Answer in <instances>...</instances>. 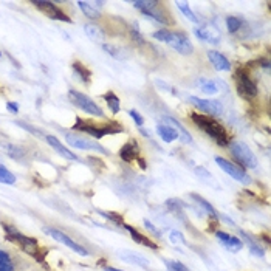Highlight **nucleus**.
Wrapping results in <instances>:
<instances>
[{
	"label": "nucleus",
	"instance_id": "nucleus-1",
	"mask_svg": "<svg viewBox=\"0 0 271 271\" xmlns=\"http://www.w3.org/2000/svg\"><path fill=\"white\" fill-rule=\"evenodd\" d=\"M192 121L196 122L197 127L208 135L211 136L217 144L220 146H228V134L225 130V127H223L220 122H217L212 116H208V115H198V114H194L192 115Z\"/></svg>",
	"mask_w": 271,
	"mask_h": 271
},
{
	"label": "nucleus",
	"instance_id": "nucleus-2",
	"mask_svg": "<svg viewBox=\"0 0 271 271\" xmlns=\"http://www.w3.org/2000/svg\"><path fill=\"white\" fill-rule=\"evenodd\" d=\"M154 38L156 40L166 42L180 54H190L194 52V46L190 44V40L182 33H172V31H168V30H160V31H155Z\"/></svg>",
	"mask_w": 271,
	"mask_h": 271
},
{
	"label": "nucleus",
	"instance_id": "nucleus-3",
	"mask_svg": "<svg viewBox=\"0 0 271 271\" xmlns=\"http://www.w3.org/2000/svg\"><path fill=\"white\" fill-rule=\"evenodd\" d=\"M76 130H81L86 132L87 135H92L94 138H102L106 135L110 134H118L122 130V127L116 122V121H112L106 126H96L93 121H82V120H78V124L74 126Z\"/></svg>",
	"mask_w": 271,
	"mask_h": 271
},
{
	"label": "nucleus",
	"instance_id": "nucleus-4",
	"mask_svg": "<svg viewBox=\"0 0 271 271\" xmlns=\"http://www.w3.org/2000/svg\"><path fill=\"white\" fill-rule=\"evenodd\" d=\"M231 152L232 155L236 156V160L244 164L245 168H256L258 166V158L254 155V152L245 144V142H240V141H236V142H231Z\"/></svg>",
	"mask_w": 271,
	"mask_h": 271
},
{
	"label": "nucleus",
	"instance_id": "nucleus-5",
	"mask_svg": "<svg viewBox=\"0 0 271 271\" xmlns=\"http://www.w3.org/2000/svg\"><path fill=\"white\" fill-rule=\"evenodd\" d=\"M68 98H70V101H72L74 106H78L81 110L87 112L88 115H93V116H104V112L101 110V107L94 104L88 96H86V94L79 93V92H76V90H70V92H68Z\"/></svg>",
	"mask_w": 271,
	"mask_h": 271
},
{
	"label": "nucleus",
	"instance_id": "nucleus-6",
	"mask_svg": "<svg viewBox=\"0 0 271 271\" xmlns=\"http://www.w3.org/2000/svg\"><path fill=\"white\" fill-rule=\"evenodd\" d=\"M66 140H67V142H68L72 148H76V149L96 150V152H101V154H106V155L108 154V150L104 149L101 144H98V142H94V141H92V140H87V138H82V136L67 134V135H66Z\"/></svg>",
	"mask_w": 271,
	"mask_h": 271
},
{
	"label": "nucleus",
	"instance_id": "nucleus-7",
	"mask_svg": "<svg viewBox=\"0 0 271 271\" xmlns=\"http://www.w3.org/2000/svg\"><path fill=\"white\" fill-rule=\"evenodd\" d=\"M189 101L208 116H218V115H222V112H223V106L218 101H214V100H202V98H197V96H189Z\"/></svg>",
	"mask_w": 271,
	"mask_h": 271
},
{
	"label": "nucleus",
	"instance_id": "nucleus-8",
	"mask_svg": "<svg viewBox=\"0 0 271 271\" xmlns=\"http://www.w3.org/2000/svg\"><path fill=\"white\" fill-rule=\"evenodd\" d=\"M216 163L223 169V172H226L230 177H232V178H236L238 182H242V183H250V177H248L246 172L242 168L232 164L231 162L225 160V158H222V156H216Z\"/></svg>",
	"mask_w": 271,
	"mask_h": 271
},
{
	"label": "nucleus",
	"instance_id": "nucleus-9",
	"mask_svg": "<svg viewBox=\"0 0 271 271\" xmlns=\"http://www.w3.org/2000/svg\"><path fill=\"white\" fill-rule=\"evenodd\" d=\"M46 234H50L54 240H58V242H60V244H64L66 246H68L70 250H73L74 252H78V254H81V256H87V251L79 245V244H76L74 240H72V238L67 236V234H64V232H60V231H58V230H54V228H45L44 230Z\"/></svg>",
	"mask_w": 271,
	"mask_h": 271
},
{
	"label": "nucleus",
	"instance_id": "nucleus-10",
	"mask_svg": "<svg viewBox=\"0 0 271 271\" xmlns=\"http://www.w3.org/2000/svg\"><path fill=\"white\" fill-rule=\"evenodd\" d=\"M237 92L240 96L244 98H252L258 94V87L254 86V82L248 78V74L245 73H237Z\"/></svg>",
	"mask_w": 271,
	"mask_h": 271
},
{
	"label": "nucleus",
	"instance_id": "nucleus-11",
	"mask_svg": "<svg viewBox=\"0 0 271 271\" xmlns=\"http://www.w3.org/2000/svg\"><path fill=\"white\" fill-rule=\"evenodd\" d=\"M5 230L8 231V236L12 238V240H16V242H19L20 244V246L24 248V250H26L28 252H31V254H34V251L39 248L38 246V242L34 240V238H30V237H25L24 234H20V232H18L16 230H11V228H8V226H5Z\"/></svg>",
	"mask_w": 271,
	"mask_h": 271
},
{
	"label": "nucleus",
	"instance_id": "nucleus-12",
	"mask_svg": "<svg viewBox=\"0 0 271 271\" xmlns=\"http://www.w3.org/2000/svg\"><path fill=\"white\" fill-rule=\"evenodd\" d=\"M36 6H39L48 18L56 19V20H62V22H70V19L66 16L62 10L56 8V5L53 2H34Z\"/></svg>",
	"mask_w": 271,
	"mask_h": 271
},
{
	"label": "nucleus",
	"instance_id": "nucleus-13",
	"mask_svg": "<svg viewBox=\"0 0 271 271\" xmlns=\"http://www.w3.org/2000/svg\"><path fill=\"white\" fill-rule=\"evenodd\" d=\"M217 238L223 244V246H225L228 251H232V252H237V251H240L244 244L240 238H237L236 236H231V234H226V232H222L218 231L217 234Z\"/></svg>",
	"mask_w": 271,
	"mask_h": 271
},
{
	"label": "nucleus",
	"instance_id": "nucleus-14",
	"mask_svg": "<svg viewBox=\"0 0 271 271\" xmlns=\"http://www.w3.org/2000/svg\"><path fill=\"white\" fill-rule=\"evenodd\" d=\"M118 256L126 260V262H129L132 265H138V266H149V260L144 258V256H141V254L135 252V251H129V250H120L118 251Z\"/></svg>",
	"mask_w": 271,
	"mask_h": 271
},
{
	"label": "nucleus",
	"instance_id": "nucleus-15",
	"mask_svg": "<svg viewBox=\"0 0 271 271\" xmlns=\"http://www.w3.org/2000/svg\"><path fill=\"white\" fill-rule=\"evenodd\" d=\"M196 36L204 42H211V44H217L220 40V34H218V31L214 30L212 26H198L196 28Z\"/></svg>",
	"mask_w": 271,
	"mask_h": 271
},
{
	"label": "nucleus",
	"instance_id": "nucleus-16",
	"mask_svg": "<svg viewBox=\"0 0 271 271\" xmlns=\"http://www.w3.org/2000/svg\"><path fill=\"white\" fill-rule=\"evenodd\" d=\"M208 58H210L211 64H212V66H214L217 70H220V72H230V70H231L230 60H228L225 56H223L222 53L211 50V52H208Z\"/></svg>",
	"mask_w": 271,
	"mask_h": 271
},
{
	"label": "nucleus",
	"instance_id": "nucleus-17",
	"mask_svg": "<svg viewBox=\"0 0 271 271\" xmlns=\"http://www.w3.org/2000/svg\"><path fill=\"white\" fill-rule=\"evenodd\" d=\"M156 134L160 135V138L166 142H172L175 140H178L180 134L175 127L169 126V124H158L156 126Z\"/></svg>",
	"mask_w": 271,
	"mask_h": 271
},
{
	"label": "nucleus",
	"instance_id": "nucleus-18",
	"mask_svg": "<svg viewBox=\"0 0 271 271\" xmlns=\"http://www.w3.org/2000/svg\"><path fill=\"white\" fill-rule=\"evenodd\" d=\"M45 140H46V142L59 154V155H62L64 158H67V160H70V162H74V160H78V156L73 154V152H70L67 148H64L62 144H60V141L56 138V136H45Z\"/></svg>",
	"mask_w": 271,
	"mask_h": 271
},
{
	"label": "nucleus",
	"instance_id": "nucleus-19",
	"mask_svg": "<svg viewBox=\"0 0 271 271\" xmlns=\"http://www.w3.org/2000/svg\"><path fill=\"white\" fill-rule=\"evenodd\" d=\"M79 8L82 10V12L90 19H98L100 18V10L98 6H101V2H78Z\"/></svg>",
	"mask_w": 271,
	"mask_h": 271
},
{
	"label": "nucleus",
	"instance_id": "nucleus-20",
	"mask_svg": "<svg viewBox=\"0 0 271 271\" xmlns=\"http://www.w3.org/2000/svg\"><path fill=\"white\" fill-rule=\"evenodd\" d=\"M136 154H138V142L136 141H130V142H127L126 146H122L120 155L124 162H132L136 158Z\"/></svg>",
	"mask_w": 271,
	"mask_h": 271
},
{
	"label": "nucleus",
	"instance_id": "nucleus-21",
	"mask_svg": "<svg viewBox=\"0 0 271 271\" xmlns=\"http://www.w3.org/2000/svg\"><path fill=\"white\" fill-rule=\"evenodd\" d=\"M122 228L130 232V236H132V238H134L135 242H138V244H141V245H146V246H149V248H152V250H156V248H158V246L150 240V238L144 237L141 232H138L136 230H134L132 226H129V225H122Z\"/></svg>",
	"mask_w": 271,
	"mask_h": 271
},
{
	"label": "nucleus",
	"instance_id": "nucleus-22",
	"mask_svg": "<svg viewBox=\"0 0 271 271\" xmlns=\"http://www.w3.org/2000/svg\"><path fill=\"white\" fill-rule=\"evenodd\" d=\"M84 31L87 33V36L94 40V42H101L104 39V33H102V30L98 26V25H94V24H87L84 26Z\"/></svg>",
	"mask_w": 271,
	"mask_h": 271
},
{
	"label": "nucleus",
	"instance_id": "nucleus-23",
	"mask_svg": "<svg viewBox=\"0 0 271 271\" xmlns=\"http://www.w3.org/2000/svg\"><path fill=\"white\" fill-rule=\"evenodd\" d=\"M164 121H166V122H169V126L175 127V129L178 130V134H182V138H183V141H184V142H190V141H192V138H190L189 132L184 129V127H183V126H182L177 120H174V118H170V116H166V118H164Z\"/></svg>",
	"mask_w": 271,
	"mask_h": 271
},
{
	"label": "nucleus",
	"instance_id": "nucleus-24",
	"mask_svg": "<svg viewBox=\"0 0 271 271\" xmlns=\"http://www.w3.org/2000/svg\"><path fill=\"white\" fill-rule=\"evenodd\" d=\"M73 70H74V73L82 79L84 82H90V78H92V73H90V70L88 68H86L81 62H74L73 64Z\"/></svg>",
	"mask_w": 271,
	"mask_h": 271
},
{
	"label": "nucleus",
	"instance_id": "nucleus-25",
	"mask_svg": "<svg viewBox=\"0 0 271 271\" xmlns=\"http://www.w3.org/2000/svg\"><path fill=\"white\" fill-rule=\"evenodd\" d=\"M198 86H200V90L206 94H216L218 92V87L212 81H210V79H200Z\"/></svg>",
	"mask_w": 271,
	"mask_h": 271
},
{
	"label": "nucleus",
	"instance_id": "nucleus-26",
	"mask_svg": "<svg viewBox=\"0 0 271 271\" xmlns=\"http://www.w3.org/2000/svg\"><path fill=\"white\" fill-rule=\"evenodd\" d=\"M240 234H242V238L245 240V244L250 246L251 252H252V254H256V256H259V258H262V256H264V250H262L256 242H252V238H251L248 234H245V232H240Z\"/></svg>",
	"mask_w": 271,
	"mask_h": 271
},
{
	"label": "nucleus",
	"instance_id": "nucleus-27",
	"mask_svg": "<svg viewBox=\"0 0 271 271\" xmlns=\"http://www.w3.org/2000/svg\"><path fill=\"white\" fill-rule=\"evenodd\" d=\"M104 100H106L107 106L110 107V110L114 112V114H118L121 106H120V100L116 98V94L115 93H107L106 96H104Z\"/></svg>",
	"mask_w": 271,
	"mask_h": 271
},
{
	"label": "nucleus",
	"instance_id": "nucleus-28",
	"mask_svg": "<svg viewBox=\"0 0 271 271\" xmlns=\"http://www.w3.org/2000/svg\"><path fill=\"white\" fill-rule=\"evenodd\" d=\"M177 6H178V10L182 11V14H183V16H186V19H189L190 22H194V24H198L197 16H196L192 11H190L189 5H188L186 2H177Z\"/></svg>",
	"mask_w": 271,
	"mask_h": 271
},
{
	"label": "nucleus",
	"instance_id": "nucleus-29",
	"mask_svg": "<svg viewBox=\"0 0 271 271\" xmlns=\"http://www.w3.org/2000/svg\"><path fill=\"white\" fill-rule=\"evenodd\" d=\"M0 183H5V184H14L16 183V177L12 175V172H10L2 164H0Z\"/></svg>",
	"mask_w": 271,
	"mask_h": 271
},
{
	"label": "nucleus",
	"instance_id": "nucleus-30",
	"mask_svg": "<svg viewBox=\"0 0 271 271\" xmlns=\"http://www.w3.org/2000/svg\"><path fill=\"white\" fill-rule=\"evenodd\" d=\"M0 271H12V262L8 252L0 250Z\"/></svg>",
	"mask_w": 271,
	"mask_h": 271
},
{
	"label": "nucleus",
	"instance_id": "nucleus-31",
	"mask_svg": "<svg viewBox=\"0 0 271 271\" xmlns=\"http://www.w3.org/2000/svg\"><path fill=\"white\" fill-rule=\"evenodd\" d=\"M158 5V2H154V0H138V2H134V6L140 8L141 12H146L152 8H155Z\"/></svg>",
	"mask_w": 271,
	"mask_h": 271
},
{
	"label": "nucleus",
	"instance_id": "nucleus-32",
	"mask_svg": "<svg viewBox=\"0 0 271 271\" xmlns=\"http://www.w3.org/2000/svg\"><path fill=\"white\" fill-rule=\"evenodd\" d=\"M240 26H242V22L238 20L237 18H232V16H231V18L226 19V28H228V31L231 34L237 33V31L240 30Z\"/></svg>",
	"mask_w": 271,
	"mask_h": 271
},
{
	"label": "nucleus",
	"instance_id": "nucleus-33",
	"mask_svg": "<svg viewBox=\"0 0 271 271\" xmlns=\"http://www.w3.org/2000/svg\"><path fill=\"white\" fill-rule=\"evenodd\" d=\"M192 197H194V200H196L197 203H200V204L203 206V210H204L206 212H208V214H211L212 217H217V216H218V214L216 212V210L212 208V206H211L208 202H206V200H203L200 196H196V194H192Z\"/></svg>",
	"mask_w": 271,
	"mask_h": 271
},
{
	"label": "nucleus",
	"instance_id": "nucleus-34",
	"mask_svg": "<svg viewBox=\"0 0 271 271\" xmlns=\"http://www.w3.org/2000/svg\"><path fill=\"white\" fill-rule=\"evenodd\" d=\"M164 264L169 271H189L188 266H184L183 264H180L177 260H164Z\"/></svg>",
	"mask_w": 271,
	"mask_h": 271
},
{
	"label": "nucleus",
	"instance_id": "nucleus-35",
	"mask_svg": "<svg viewBox=\"0 0 271 271\" xmlns=\"http://www.w3.org/2000/svg\"><path fill=\"white\" fill-rule=\"evenodd\" d=\"M5 149H6V152H8V154H10L11 156H14V158H20V156L24 155V152H22L20 149L14 148V146H6Z\"/></svg>",
	"mask_w": 271,
	"mask_h": 271
},
{
	"label": "nucleus",
	"instance_id": "nucleus-36",
	"mask_svg": "<svg viewBox=\"0 0 271 271\" xmlns=\"http://www.w3.org/2000/svg\"><path fill=\"white\" fill-rule=\"evenodd\" d=\"M129 115H130V116L134 118V121H135V122H136V124H138L140 127H142V124H144V120H142V116H141V115L138 114L136 110H130V112H129Z\"/></svg>",
	"mask_w": 271,
	"mask_h": 271
},
{
	"label": "nucleus",
	"instance_id": "nucleus-37",
	"mask_svg": "<svg viewBox=\"0 0 271 271\" xmlns=\"http://www.w3.org/2000/svg\"><path fill=\"white\" fill-rule=\"evenodd\" d=\"M177 240H182L183 242V236L180 234V232H177V231H172L170 232V242H177Z\"/></svg>",
	"mask_w": 271,
	"mask_h": 271
},
{
	"label": "nucleus",
	"instance_id": "nucleus-38",
	"mask_svg": "<svg viewBox=\"0 0 271 271\" xmlns=\"http://www.w3.org/2000/svg\"><path fill=\"white\" fill-rule=\"evenodd\" d=\"M6 108L11 112V114H18V110H19V106L16 104V102H8L6 104Z\"/></svg>",
	"mask_w": 271,
	"mask_h": 271
},
{
	"label": "nucleus",
	"instance_id": "nucleus-39",
	"mask_svg": "<svg viewBox=\"0 0 271 271\" xmlns=\"http://www.w3.org/2000/svg\"><path fill=\"white\" fill-rule=\"evenodd\" d=\"M144 225H146V228H148V230H150V231H152L154 234H156V236H160V232H158V230H156V228H155V226L152 225V223H150V222L144 220Z\"/></svg>",
	"mask_w": 271,
	"mask_h": 271
},
{
	"label": "nucleus",
	"instance_id": "nucleus-40",
	"mask_svg": "<svg viewBox=\"0 0 271 271\" xmlns=\"http://www.w3.org/2000/svg\"><path fill=\"white\" fill-rule=\"evenodd\" d=\"M104 271H122V270H118V268H114V266H106Z\"/></svg>",
	"mask_w": 271,
	"mask_h": 271
}]
</instances>
